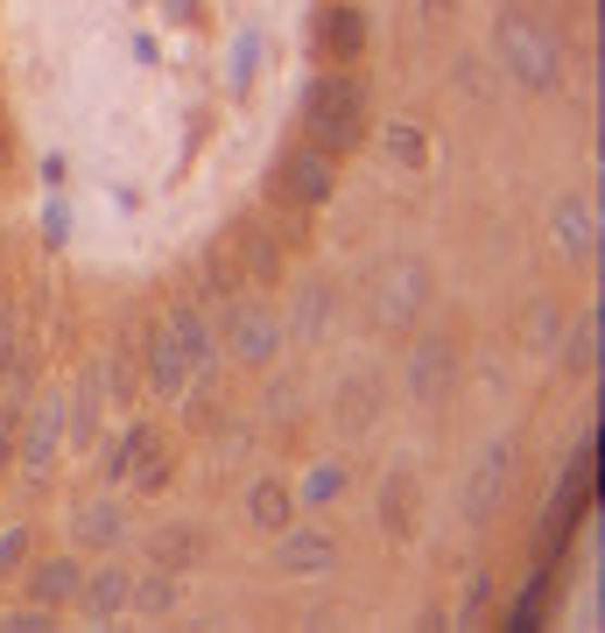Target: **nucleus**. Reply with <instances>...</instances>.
<instances>
[{
    "mask_svg": "<svg viewBox=\"0 0 605 633\" xmlns=\"http://www.w3.org/2000/svg\"><path fill=\"white\" fill-rule=\"evenodd\" d=\"M303 120H310V141L317 148H352L366 134V92H360V78L352 71H324L317 85L303 92Z\"/></svg>",
    "mask_w": 605,
    "mask_h": 633,
    "instance_id": "1",
    "label": "nucleus"
},
{
    "mask_svg": "<svg viewBox=\"0 0 605 633\" xmlns=\"http://www.w3.org/2000/svg\"><path fill=\"white\" fill-rule=\"evenodd\" d=\"M500 64H507L521 85L550 92V85L564 78V42H556L528 8H507V14H500Z\"/></svg>",
    "mask_w": 605,
    "mask_h": 633,
    "instance_id": "2",
    "label": "nucleus"
},
{
    "mask_svg": "<svg viewBox=\"0 0 605 633\" xmlns=\"http://www.w3.org/2000/svg\"><path fill=\"white\" fill-rule=\"evenodd\" d=\"M430 303V268L423 261H380L374 268V324L380 331H408Z\"/></svg>",
    "mask_w": 605,
    "mask_h": 633,
    "instance_id": "3",
    "label": "nucleus"
},
{
    "mask_svg": "<svg viewBox=\"0 0 605 633\" xmlns=\"http://www.w3.org/2000/svg\"><path fill=\"white\" fill-rule=\"evenodd\" d=\"M507 486H514V444H486L479 458H471V472H465V493H457L465 521L486 528L500 507H507Z\"/></svg>",
    "mask_w": 605,
    "mask_h": 633,
    "instance_id": "4",
    "label": "nucleus"
},
{
    "mask_svg": "<svg viewBox=\"0 0 605 633\" xmlns=\"http://www.w3.org/2000/svg\"><path fill=\"white\" fill-rule=\"evenodd\" d=\"M402 387L423 409H444L457 395V345L451 338H416L408 345V367H402Z\"/></svg>",
    "mask_w": 605,
    "mask_h": 633,
    "instance_id": "5",
    "label": "nucleus"
},
{
    "mask_svg": "<svg viewBox=\"0 0 605 633\" xmlns=\"http://www.w3.org/2000/svg\"><path fill=\"white\" fill-rule=\"evenodd\" d=\"M331 184H338V170H331V148H289L282 162H275V198L282 204H324L331 198Z\"/></svg>",
    "mask_w": 605,
    "mask_h": 633,
    "instance_id": "6",
    "label": "nucleus"
},
{
    "mask_svg": "<svg viewBox=\"0 0 605 633\" xmlns=\"http://www.w3.org/2000/svg\"><path fill=\"white\" fill-rule=\"evenodd\" d=\"M275 570L282 578H331L338 570V535L331 528H310V521H289L275 535Z\"/></svg>",
    "mask_w": 605,
    "mask_h": 633,
    "instance_id": "7",
    "label": "nucleus"
},
{
    "mask_svg": "<svg viewBox=\"0 0 605 633\" xmlns=\"http://www.w3.org/2000/svg\"><path fill=\"white\" fill-rule=\"evenodd\" d=\"M226 345L247 359V367H268V359L289 345V331H282V316H275V310H261V303H232V296H226Z\"/></svg>",
    "mask_w": 605,
    "mask_h": 633,
    "instance_id": "8",
    "label": "nucleus"
},
{
    "mask_svg": "<svg viewBox=\"0 0 605 633\" xmlns=\"http://www.w3.org/2000/svg\"><path fill=\"white\" fill-rule=\"evenodd\" d=\"M127 598H135V570L121 563V549H113V563L106 570H85V584H78V620L85 626H106V620H121L127 612Z\"/></svg>",
    "mask_w": 605,
    "mask_h": 633,
    "instance_id": "9",
    "label": "nucleus"
},
{
    "mask_svg": "<svg viewBox=\"0 0 605 633\" xmlns=\"http://www.w3.org/2000/svg\"><path fill=\"white\" fill-rule=\"evenodd\" d=\"M184 606V570H135V598H127V612L135 620H169V612Z\"/></svg>",
    "mask_w": 605,
    "mask_h": 633,
    "instance_id": "10",
    "label": "nucleus"
},
{
    "mask_svg": "<svg viewBox=\"0 0 605 633\" xmlns=\"http://www.w3.org/2000/svg\"><path fill=\"white\" fill-rule=\"evenodd\" d=\"M78 584H85V563H71V556H42V563L28 570V598H36V606H56V612L78 598Z\"/></svg>",
    "mask_w": 605,
    "mask_h": 633,
    "instance_id": "11",
    "label": "nucleus"
},
{
    "mask_svg": "<svg viewBox=\"0 0 605 633\" xmlns=\"http://www.w3.org/2000/svg\"><path fill=\"white\" fill-rule=\"evenodd\" d=\"M190 373H198V367H190V352L169 338V331H155V345H149V387H155L162 401H176L190 387Z\"/></svg>",
    "mask_w": 605,
    "mask_h": 633,
    "instance_id": "12",
    "label": "nucleus"
},
{
    "mask_svg": "<svg viewBox=\"0 0 605 633\" xmlns=\"http://www.w3.org/2000/svg\"><path fill=\"white\" fill-rule=\"evenodd\" d=\"M127 542V514L113 500H85L78 507V549H92V556H113Z\"/></svg>",
    "mask_w": 605,
    "mask_h": 633,
    "instance_id": "13",
    "label": "nucleus"
},
{
    "mask_svg": "<svg viewBox=\"0 0 605 633\" xmlns=\"http://www.w3.org/2000/svg\"><path fill=\"white\" fill-rule=\"evenodd\" d=\"M550 233H556V247H564V253H592V247H598V219H592V204H584V198H556Z\"/></svg>",
    "mask_w": 605,
    "mask_h": 633,
    "instance_id": "14",
    "label": "nucleus"
},
{
    "mask_svg": "<svg viewBox=\"0 0 605 633\" xmlns=\"http://www.w3.org/2000/svg\"><path fill=\"white\" fill-rule=\"evenodd\" d=\"M149 556H155L162 570H190V563L204 556V535H198L190 521H162L155 535H149Z\"/></svg>",
    "mask_w": 605,
    "mask_h": 633,
    "instance_id": "15",
    "label": "nucleus"
},
{
    "mask_svg": "<svg viewBox=\"0 0 605 633\" xmlns=\"http://www.w3.org/2000/svg\"><path fill=\"white\" fill-rule=\"evenodd\" d=\"M247 521H254V528H268V535H282V528L297 521V493H289L282 479H261V486L247 493Z\"/></svg>",
    "mask_w": 605,
    "mask_h": 633,
    "instance_id": "16",
    "label": "nucleus"
},
{
    "mask_svg": "<svg viewBox=\"0 0 605 633\" xmlns=\"http://www.w3.org/2000/svg\"><path fill=\"white\" fill-rule=\"evenodd\" d=\"M324 50H331L338 64H352V57L366 50V14L352 8V0H338V8L324 14Z\"/></svg>",
    "mask_w": 605,
    "mask_h": 633,
    "instance_id": "17",
    "label": "nucleus"
},
{
    "mask_svg": "<svg viewBox=\"0 0 605 633\" xmlns=\"http://www.w3.org/2000/svg\"><path fill=\"white\" fill-rule=\"evenodd\" d=\"M232 247H240V275L247 282H275V275H282V253H275V239L261 233V225H240Z\"/></svg>",
    "mask_w": 605,
    "mask_h": 633,
    "instance_id": "18",
    "label": "nucleus"
},
{
    "mask_svg": "<svg viewBox=\"0 0 605 633\" xmlns=\"http://www.w3.org/2000/svg\"><path fill=\"white\" fill-rule=\"evenodd\" d=\"M56 444H64V395H42L36 430H28V464H36V472H50Z\"/></svg>",
    "mask_w": 605,
    "mask_h": 633,
    "instance_id": "19",
    "label": "nucleus"
},
{
    "mask_svg": "<svg viewBox=\"0 0 605 633\" xmlns=\"http://www.w3.org/2000/svg\"><path fill=\"white\" fill-rule=\"evenodd\" d=\"M149 458H155V430H149V422H127L121 444L106 450V479H135Z\"/></svg>",
    "mask_w": 605,
    "mask_h": 633,
    "instance_id": "20",
    "label": "nucleus"
},
{
    "mask_svg": "<svg viewBox=\"0 0 605 633\" xmlns=\"http://www.w3.org/2000/svg\"><path fill=\"white\" fill-rule=\"evenodd\" d=\"M324 316H331V289H324V282H303V289H297V310H289V338H297V345H310V338H317V331H324Z\"/></svg>",
    "mask_w": 605,
    "mask_h": 633,
    "instance_id": "21",
    "label": "nucleus"
},
{
    "mask_svg": "<svg viewBox=\"0 0 605 633\" xmlns=\"http://www.w3.org/2000/svg\"><path fill=\"white\" fill-rule=\"evenodd\" d=\"M162 331H169V338L190 352V367H212V352H218V345H212V331H204V316L190 310V303H184V310H169V324H162Z\"/></svg>",
    "mask_w": 605,
    "mask_h": 633,
    "instance_id": "22",
    "label": "nucleus"
},
{
    "mask_svg": "<svg viewBox=\"0 0 605 633\" xmlns=\"http://www.w3.org/2000/svg\"><path fill=\"white\" fill-rule=\"evenodd\" d=\"M374 415H380V387L374 381H345V387H338V422H345L352 436L374 430Z\"/></svg>",
    "mask_w": 605,
    "mask_h": 633,
    "instance_id": "23",
    "label": "nucleus"
},
{
    "mask_svg": "<svg viewBox=\"0 0 605 633\" xmlns=\"http://www.w3.org/2000/svg\"><path fill=\"white\" fill-rule=\"evenodd\" d=\"M521 338H528V352H556V345L570 338V331H564V310H556V303H528Z\"/></svg>",
    "mask_w": 605,
    "mask_h": 633,
    "instance_id": "24",
    "label": "nucleus"
},
{
    "mask_svg": "<svg viewBox=\"0 0 605 633\" xmlns=\"http://www.w3.org/2000/svg\"><path fill=\"white\" fill-rule=\"evenodd\" d=\"M240 282H247V275H240V253H232V239L204 253V296H218V303H226V296L240 289Z\"/></svg>",
    "mask_w": 605,
    "mask_h": 633,
    "instance_id": "25",
    "label": "nucleus"
},
{
    "mask_svg": "<svg viewBox=\"0 0 605 633\" xmlns=\"http://www.w3.org/2000/svg\"><path fill=\"white\" fill-rule=\"evenodd\" d=\"M408 500H416V493H408V479L394 472L388 493H380V521H388V535H408Z\"/></svg>",
    "mask_w": 605,
    "mask_h": 633,
    "instance_id": "26",
    "label": "nucleus"
},
{
    "mask_svg": "<svg viewBox=\"0 0 605 633\" xmlns=\"http://www.w3.org/2000/svg\"><path fill=\"white\" fill-rule=\"evenodd\" d=\"M106 387H113V401H121V409L135 401V352H127V345L106 359Z\"/></svg>",
    "mask_w": 605,
    "mask_h": 633,
    "instance_id": "27",
    "label": "nucleus"
},
{
    "mask_svg": "<svg viewBox=\"0 0 605 633\" xmlns=\"http://www.w3.org/2000/svg\"><path fill=\"white\" fill-rule=\"evenodd\" d=\"M457 85H465V99H493V78H486V57H457V71H451Z\"/></svg>",
    "mask_w": 605,
    "mask_h": 633,
    "instance_id": "28",
    "label": "nucleus"
},
{
    "mask_svg": "<svg viewBox=\"0 0 605 633\" xmlns=\"http://www.w3.org/2000/svg\"><path fill=\"white\" fill-rule=\"evenodd\" d=\"M388 156H394V162H416V170H423V162H430V148H423L416 127H388Z\"/></svg>",
    "mask_w": 605,
    "mask_h": 633,
    "instance_id": "29",
    "label": "nucleus"
},
{
    "mask_svg": "<svg viewBox=\"0 0 605 633\" xmlns=\"http://www.w3.org/2000/svg\"><path fill=\"white\" fill-rule=\"evenodd\" d=\"M556 352H564L570 359V367H592V352H598V316H584V324H578V345H556Z\"/></svg>",
    "mask_w": 605,
    "mask_h": 633,
    "instance_id": "30",
    "label": "nucleus"
},
{
    "mask_svg": "<svg viewBox=\"0 0 605 633\" xmlns=\"http://www.w3.org/2000/svg\"><path fill=\"white\" fill-rule=\"evenodd\" d=\"M8 626H14V633H50V626H56V606H36V598H28L22 612H8Z\"/></svg>",
    "mask_w": 605,
    "mask_h": 633,
    "instance_id": "31",
    "label": "nucleus"
},
{
    "mask_svg": "<svg viewBox=\"0 0 605 633\" xmlns=\"http://www.w3.org/2000/svg\"><path fill=\"white\" fill-rule=\"evenodd\" d=\"M22 563H28V528L14 521L8 535H0V578H8V570H22Z\"/></svg>",
    "mask_w": 605,
    "mask_h": 633,
    "instance_id": "32",
    "label": "nucleus"
},
{
    "mask_svg": "<svg viewBox=\"0 0 605 633\" xmlns=\"http://www.w3.org/2000/svg\"><path fill=\"white\" fill-rule=\"evenodd\" d=\"M331 493H338V472H331V464H324V472L310 479V500H331Z\"/></svg>",
    "mask_w": 605,
    "mask_h": 633,
    "instance_id": "33",
    "label": "nucleus"
},
{
    "mask_svg": "<svg viewBox=\"0 0 605 633\" xmlns=\"http://www.w3.org/2000/svg\"><path fill=\"white\" fill-rule=\"evenodd\" d=\"M486 612V578H471V592H465V620H479Z\"/></svg>",
    "mask_w": 605,
    "mask_h": 633,
    "instance_id": "34",
    "label": "nucleus"
},
{
    "mask_svg": "<svg viewBox=\"0 0 605 633\" xmlns=\"http://www.w3.org/2000/svg\"><path fill=\"white\" fill-rule=\"evenodd\" d=\"M451 8L457 0H423V22H451Z\"/></svg>",
    "mask_w": 605,
    "mask_h": 633,
    "instance_id": "35",
    "label": "nucleus"
},
{
    "mask_svg": "<svg viewBox=\"0 0 605 633\" xmlns=\"http://www.w3.org/2000/svg\"><path fill=\"white\" fill-rule=\"evenodd\" d=\"M8 359H14V324L0 316V373H8Z\"/></svg>",
    "mask_w": 605,
    "mask_h": 633,
    "instance_id": "36",
    "label": "nucleus"
},
{
    "mask_svg": "<svg viewBox=\"0 0 605 633\" xmlns=\"http://www.w3.org/2000/svg\"><path fill=\"white\" fill-rule=\"evenodd\" d=\"M8 450H14V430H0V464H8Z\"/></svg>",
    "mask_w": 605,
    "mask_h": 633,
    "instance_id": "37",
    "label": "nucleus"
}]
</instances>
